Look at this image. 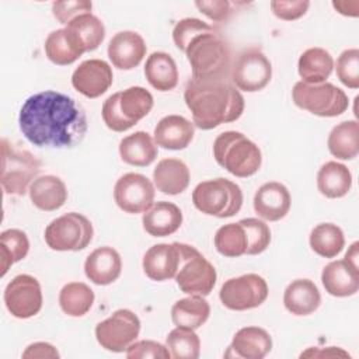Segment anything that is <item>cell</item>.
<instances>
[{"mask_svg": "<svg viewBox=\"0 0 359 359\" xmlns=\"http://www.w3.org/2000/svg\"><path fill=\"white\" fill-rule=\"evenodd\" d=\"M195 135V126L181 115H167L154 128V143L168 150H182L189 146Z\"/></svg>", "mask_w": 359, "mask_h": 359, "instance_id": "obj_23", "label": "cell"}, {"mask_svg": "<svg viewBox=\"0 0 359 359\" xmlns=\"http://www.w3.org/2000/svg\"><path fill=\"white\" fill-rule=\"evenodd\" d=\"M238 223L244 227L247 240H248V247L245 254L257 255L264 252L271 243V230L268 224L255 217L241 219Z\"/></svg>", "mask_w": 359, "mask_h": 359, "instance_id": "obj_41", "label": "cell"}, {"mask_svg": "<svg viewBox=\"0 0 359 359\" xmlns=\"http://www.w3.org/2000/svg\"><path fill=\"white\" fill-rule=\"evenodd\" d=\"M349 358V353L337 346H328L325 349L321 348H309L304 351L300 358Z\"/></svg>", "mask_w": 359, "mask_h": 359, "instance_id": "obj_49", "label": "cell"}, {"mask_svg": "<svg viewBox=\"0 0 359 359\" xmlns=\"http://www.w3.org/2000/svg\"><path fill=\"white\" fill-rule=\"evenodd\" d=\"M272 349L271 335L261 327H244L238 330L224 353L226 358L262 359Z\"/></svg>", "mask_w": 359, "mask_h": 359, "instance_id": "obj_20", "label": "cell"}, {"mask_svg": "<svg viewBox=\"0 0 359 359\" xmlns=\"http://www.w3.org/2000/svg\"><path fill=\"white\" fill-rule=\"evenodd\" d=\"M271 77L272 65L257 46L244 49L231 65L230 80L237 90L245 93H255L265 88Z\"/></svg>", "mask_w": 359, "mask_h": 359, "instance_id": "obj_10", "label": "cell"}, {"mask_svg": "<svg viewBox=\"0 0 359 359\" xmlns=\"http://www.w3.org/2000/svg\"><path fill=\"white\" fill-rule=\"evenodd\" d=\"M328 150L339 160H352L359 153V123L344 121L335 125L328 135Z\"/></svg>", "mask_w": 359, "mask_h": 359, "instance_id": "obj_33", "label": "cell"}, {"mask_svg": "<svg viewBox=\"0 0 359 359\" xmlns=\"http://www.w3.org/2000/svg\"><path fill=\"white\" fill-rule=\"evenodd\" d=\"M195 247L184 243H161L150 247L143 255V271L147 278L164 282L175 278L182 261Z\"/></svg>", "mask_w": 359, "mask_h": 359, "instance_id": "obj_13", "label": "cell"}, {"mask_svg": "<svg viewBox=\"0 0 359 359\" xmlns=\"http://www.w3.org/2000/svg\"><path fill=\"white\" fill-rule=\"evenodd\" d=\"M41 161L28 150L18 149L1 139V187L6 194L22 196L39 174Z\"/></svg>", "mask_w": 359, "mask_h": 359, "instance_id": "obj_7", "label": "cell"}, {"mask_svg": "<svg viewBox=\"0 0 359 359\" xmlns=\"http://www.w3.org/2000/svg\"><path fill=\"white\" fill-rule=\"evenodd\" d=\"M45 53L48 59L59 66L74 63L83 53L69 38L65 28L52 31L45 41Z\"/></svg>", "mask_w": 359, "mask_h": 359, "instance_id": "obj_39", "label": "cell"}, {"mask_svg": "<svg viewBox=\"0 0 359 359\" xmlns=\"http://www.w3.org/2000/svg\"><path fill=\"white\" fill-rule=\"evenodd\" d=\"M337 77L348 88L359 87V49H345L337 59Z\"/></svg>", "mask_w": 359, "mask_h": 359, "instance_id": "obj_42", "label": "cell"}, {"mask_svg": "<svg viewBox=\"0 0 359 359\" xmlns=\"http://www.w3.org/2000/svg\"><path fill=\"white\" fill-rule=\"evenodd\" d=\"M28 192L34 206L45 212L56 210L67 201V188L56 175H42L35 178L29 185Z\"/></svg>", "mask_w": 359, "mask_h": 359, "instance_id": "obj_28", "label": "cell"}, {"mask_svg": "<svg viewBox=\"0 0 359 359\" xmlns=\"http://www.w3.org/2000/svg\"><path fill=\"white\" fill-rule=\"evenodd\" d=\"M154 185L143 174H123L114 187V199L118 208L126 213H144L153 206Z\"/></svg>", "mask_w": 359, "mask_h": 359, "instance_id": "obj_14", "label": "cell"}, {"mask_svg": "<svg viewBox=\"0 0 359 359\" xmlns=\"http://www.w3.org/2000/svg\"><path fill=\"white\" fill-rule=\"evenodd\" d=\"M309 243L311 250L320 257L334 258L342 251L345 237L339 226L334 223H321L311 230Z\"/></svg>", "mask_w": 359, "mask_h": 359, "instance_id": "obj_36", "label": "cell"}, {"mask_svg": "<svg viewBox=\"0 0 359 359\" xmlns=\"http://www.w3.org/2000/svg\"><path fill=\"white\" fill-rule=\"evenodd\" d=\"M255 213L268 222H278L283 219L290 209V194L287 188L276 181L265 182L254 195Z\"/></svg>", "mask_w": 359, "mask_h": 359, "instance_id": "obj_19", "label": "cell"}, {"mask_svg": "<svg viewBox=\"0 0 359 359\" xmlns=\"http://www.w3.org/2000/svg\"><path fill=\"white\" fill-rule=\"evenodd\" d=\"M184 100L192 114L194 125L203 130L237 121L245 107L240 90L229 80L189 79L185 86Z\"/></svg>", "mask_w": 359, "mask_h": 359, "instance_id": "obj_2", "label": "cell"}, {"mask_svg": "<svg viewBox=\"0 0 359 359\" xmlns=\"http://www.w3.org/2000/svg\"><path fill=\"white\" fill-rule=\"evenodd\" d=\"M22 358H59V352L48 342H34L27 346Z\"/></svg>", "mask_w": 359, "mask_h": 359, "instance_id": "obj_48", "label": "cell"}, {"mask_svg": "<svg viewBox=\"0 0 359 359\" xmlns=\"http://www.w3.org/2000/svg\"><path fill=\"white\" fill-rule=\"evenodd\" d=\"M334 59L331 53L323 48H309L297 62V70L303 83L320 84L331 76Z\"/></svg>", "mask_w": 359, "mask_h": 359, "instance_id": "obj_31", "label": "cell"}, {"mask_svg": "<svg viewBox=\"0 0 359 359\" xmlns=\"http://www.w3.org/2000/svg\"><path fill=\"white\" fill-rule=\"evenodd\" d=\"M215 247L219 254L229 258L244 255L248 247L244 227L238 222L222 226L215 234Z\"/></svg>", "mask_w": 359, "mask_h": 359, "instance_id": "obj_38", "label": "cell"}, {"mask_svg": "<svg viewBox=\"0 0 359 359\" xmlns=\"http://www.w3.org/2000/svg\"><path fill=\"white\" fill-rule=\"evenodd\" d=\"M91 222L81 213L70 212L52 220L45 229V241L55 251H80L93 240Z\"/></svg>", "mask_w": 359, "mask_h": 359, "instance_id": "obj_9", "label": "cell"}, {"mask_svg": "<svg viewBox=\"0 0 359 359\" xmlns=\"http://www.w3.org/2000/svg\"><path fill=\"white\" fill-rule=\"evenodd\" d=\"M352 187V174L345 164L327 161L317 172V188L321 195L337 199L345 196Z\"/></svg>", "mask_w": 359, "mask_h": 359, "instance_id": "obj_32", "label": "cell"}, {"mask_svg": "<svg viewBox=\"0 0 359 359\" xmlns=\"http://www.w3.org/2000/svg\"><path fill=\"white\" fill-rule=\"evenodd\" d=\"M213 157L220 167L238 178L254 175L262 164L261 149L236 130L223 132L215 139Z\"/></svg>", "mask_w": 359, "mask_h": 359, "instance_id": "obj_4", "label": "cell"}, {"mask_svg": "<svg viewBox=\"0 0 359 359\" xmlns=\"http://www.w3.org/2000/svg\"><path fill=\"white\" fill-rule=\"evenodd\" d=\"M192 202L205 215L220 219L231 217L241 209L243 191L236 182L227 178L208 180L195 187Z\"/></svg>", "mask_w": 359, "mask_h": 359, "instance_id": "obj_6", "label": "cell"}, {"mask_svg": "<svg viewBox=\"0 0 359 359\" xmlns=\"http://www.w3.org/2000/svg\"><path fill=\"white\" fill-rule=\"evenodd\" d=\"M321 303V294L316 283L310 279L292 280L283 293V304L294 316H309Z\"/></svg>", "mask_w": 359, "mask_h": 359, "instance_id": "obj_26", "label": "cell"}, {"mask_svg": "<svg viewBox=\"0 0 359 359\" xmlns=\"http://www.w3.org/2000/svg\"><path fill=\"white\" fill-rule=\"evenodd\" d=\"M195 80H229L231 50L227 41L215 29L196 35L185 49Z\"/></svg>", "mask_w": 359, "mask_h": 359, "instance_id": "obj_3", "label": "cell"}, {"mask_svg": "<svg viewBox=\"0 0 359 359\" xmlns=\"http://www.w3.org/2000/svg\"><path fill=\"white\" fill-rule=\"evenodd\" d=\"M153 108L149 90L133 86L109 95L102 104L104 123L114 132H125L143 119Z\"/></svg>", "mask_w": 359, "mask_h": 359, "instance_id": "obj_5", "label": "cell"}, {"mask_svg": "<svg viewBox=\"0 0 359 359\" xmlns=\"http://www.w3.org/2000/svg\"><path fill=\"white\" fill-rule=\"evenodd\" d=\"M142 223L150 236L167 237L181 227L182 212L175 203L160 201L143 213Z\"/></svg>", "mask_w": 359, "mask_h": 359, "instance_id": "obj_24", "label": "cell"}, {"mask_svg": "<svg viewBox=\"0 0 359 359\" xmlns=\"http://www.w3.org/2000/svg\"><path fill=\"white\" fill-rule=\"evenodd\" d=\"M146 43L140 34L135 31H121L108 43V57L121 70H132L146 56Z\"/></svg>", "mask_w": 359, "mask_h": 359, "instance_id": "obj_18", "label": "cell"}, {"mask_svg": "<svg viewBox=\"0 0 359 359\" xmlns=\"http://www.w3.org/2000/svg\"><path fill=\"white\" fill-rule=\"evenodd\" d=\"M210 314V306L203 296L189 294V297L180 299L171 309V320L177 327H187L196 330L202 327Z\"/></svg>", "mask_w": 359, "mask_h": 359, "instance_id": "obj_34", "label": "cell"}, {"mask_svg": "<svg viewBox=\"0 0 359 359\" xmlns=\"http://www.w3.org/2000/svg\"><path fill=\"white\" fill-rule=\"evenodd\" d=\"M29 251V241L27 234L18 229H8L0 234V257H1V276L8 268L24 259Z\"/></svg>", "mask_w": 359, "mask_h": 359, "instance_id": "obj_37", "label": "cell"}, {"mask_svg": "<svg viewBox=\"0 0 359 359\" xmlns=\"http://www.w3.org/2000/svg\"><path fill=\"white\" fill-rule=\"evenodd\" d=\"M140 320L128 310L119 309L114 311L107 320L101 321L95 327V338L98 344L109 352L126 351L139 337Z\"/></svg>", "mask_w": 359, "mask_h": 359, "instance_id": "obj_11", "label": "cell"}, {"mask_svg": "<svg viewBox=\"0 0 359 359\" xmlns=\"http://www.w3.org/2000/svg\"><path fill=\"white\" fill-rule=\"evenodd\" d=\"M165 346L171 358L175 359H196L201 353V339L195 330L187 327H175L168 332Z\"/></svg>", "mask_w": 359, "mask_h": 359, "instance_id": "obj_40", "label": "cell"}, {"mask_svg": "<svg viewBox=\"0 0 359 359\" xmlns=\"http://www.w3.org/2000/svg\"><path fill=\"white\" fill-rule=\"evenodd\" d=\"M195 6L198 10L205 14L212 21H226L231 15V3L226 0H213V1H196Z\"/></svg>", "mask_w": 359, "mask_h": 359, "instance_id": "obj_47", "label": "cell"}, {"mask_svg": "<svg viewBox=\"0 0 359 359\" xmlns=\"http://www.w3.org/2000/svg\"><path fill=\"white\" fill-rule=\"evenodd\" d=\"M20 130L38 147H74L88 129L80 104L59 91L46 90L25 100L18 115Z\"/></svg>", "mask_w": 359, "mask_h": 359, "instance_id": "obj_1", "label": "cell"}, {"mask_svg": "<svg viewBox=\"0 0 359 359\" xmlns=\"http://www.w3.org/2000/svg\"><path fill=\"white\" fill-rule=\"evenodd\" d=\"M332 6L342 15L358 17V14H359V11H358L359 3L356 0H353V1H332Z\"/></svg>", "mask_w": 359, "mask_h": 359, "instance_id": "obj_50", "label": "cell"}, {"mask_svg": "<svg viewBox=\"0 0 359 359\" xmlns=\"http://www.w3.org/2000/svg\"><path fill=\"white\" fill-rule=\"evenodd\" d=\"M93 289L83 282H70L65 285L59 293V304L65 314L70 317H81L90 311L94 303Z\"/></svg>", "mask_w": 359, "mask_h": 359, "instance_id": "obj_35", "label": "cell"}, {"mask_svg": "<svg viewBox=\"0 0 359 359\" xmlns=\"http://www.w3.org/2000/svg\"><path fill=\"white\" fill-rule=\"evenodd\" d=\"M344 259H346L349 264H352L353 266L358 268V243H353V244L351 245V248H349L348 252L345 254V258H344Z\"/></svg>", "mask_w": 359, "mask_h": 359, "instance_id": "obj_51", "label": "cell"}, {"mask_svg": "<svg viewBox=\"0 0 359 359\" xmlns=\"http://www.w3.org/2000/svg\"><path fill=\"white\" fill-rule=\"evenodd\" d=\"M126 356L129 359H144V358H153V359H168L171 358L170 351L167 346L161 345L160 342L143 339V341H135L128 349Z\"/></svg>", "mask_w": 359, "mask_h": 359, "instance_id": "obj_45", "label": "cell"}, {"mask_svg": "<svg viewBox=\"0 0 359 359\" xmlns=\"http://www.w3.org/2000/svg\"><path fill=\"white\" fill-rule=\"evenodd\" d=\"M65 29L81 53L95 50L105 38V27L102 21L91 13L76 17L65 27Z\"/></svg>", "mask_w": 359, "mask_h": 359, "instance_id": "obj_25", "label": "cell"}, {"mask_svg": "<svg viewBox=\"0 0 359 359\" xmlns=\"http://www.w3.org/2000/svg\"><path fill=\"white\" fill-rule=\"evenodd\" d=\"M4 304L11 316L29 318L42 309V290L36 278L21 273L13 278L4 289Z\"/></svg>", "mask_w": 359, "mask_h": 359, "instance_id": "obj_15", "label": "cell"}, {"mask_svg": "<svg viewBox=\"0 0 359 359\" xmlns=\"http://www.w3.org/2000/svg\"><path fill=\"white\" fill-rule=\"evenodd\" d=\"M268 285L257 273H245L227 279L219 292L224 307L236 311H244L261 306L268 297Z\"/></svg>", "mask_w": 359, "mask_h": 359, "instance_id": "obj_12", "label": "cell"}, {"mask_svg": "<svg viewBox=\"0 0 359 359\" xmlns=\"http://www.w3.org/2000/svg\"><path fill=\"white\" fill-rule=\"evenodd\" d=\"M114 81L111 66L102 59L81 62L72 74L73 87L87 98L102 95Z\"/></svg>", "mask_w": 359, "mask_h": 359, "instance_id": "obj_17", "label": "cell"}, {"mask_svg": "<svg viewBox=\"0 0 359 359\" xmlns=\"http://www.w3.org/2000/svg\"><path fill=\"white\" fill-rule=\"evenodd\" d=\"M216 278L215 266L194 248L182 261L175 275V282L181 292L187 294L208 296L216 285Z\"/></svg>", "mask_w": 359, "mask_h": 359, "instance_id": "obj_16", "label": "cell"}, {"mask_svg": "<svg viewBox=\"0 0 359 359\" xmlns=\"http://www.w3.org/2000/svg\"><path fill=\"white\" fill-rule=\"evenodd\" d=\"M144 76L149 84L158 91H170L178 84V69L171 55L153 52L144 65Z\"/></svg>", "mask_w": 359, "mask_h": 359, "instance_id": "obj_30", "label": "cell"}, {"mask_svg": "<svg viewBox=\"0 0 359 359\" xmlns=\"http://www.w3.org/2000/svg\"><path fill=\"white\" fill-rule=\"evenodd\" d=\"M122 272L119 252L108 245L95 248L84 262L86 276L95 285L105 286L115 282Z\"/></svg>", "mask_w": 359, "mask_h": 359, "instance_id": "obj_22", "label": "cell"}, {"mask_svg": "<svg viewBox=\"0 0 359 359\" xmlns=\"http://www.w3.org/2000/svg\"><path fill=\"white\" fill-rule=\"evenodd\" d=\"M213 28L206 24L205 21L199 20V18H192V17H188V18H182L180 20L174 28H172V41L175 43V46L185 52L188 43L199 34L202 32H208V31H212Z\"/></svg>", "mask_w": 359, "mask_h": 359, "instance_id": "obj_43", "label": "cell"}, {"mask_svg": "<svg viewBox=\"0 0 359 359\" xmlns=\"http://www.w3.org/2000/svg\"><path fill=\"white\" fill-rule=\"evenodd\" d=\"M292 98L296 107L323 118L338 116L349 107L345 91L327 81L320 84L297 81L292 90Z\"/></svg>", "mask_w": 359, "mask_h": 359, "instance_id": "obj_8", "label": "cell"}, {"mask_svg": "<svg viewBox=\"0 0 359 359\" xmlns=\"http://www.w3.org/2000/svg\"><path fill=\"white\" fill-rule=\"evenodd\" d=\"M321 282L331 296H353L359 290V269L346 259L331 261L321 272Z\"/></svg>", "mask_w": 359, "mask_h": 359, "instance_id": "obj_21", "label": "cell"}, {"mask_svg": "<svg viewBox=\"0 0 359 359\" xmlns=\"http://www.w3.org/2000/svg\"><path fill=\"white\" fill-rule=\"evenodd\" d=\"M91 8L93 4L87 0H62L52 4V14L60 24L67 25L76 17L91 13Z\"/></svg>", "mask_w": 359, "mask_h": 359, "instance_id": "obj_44", "label": "cell"}, {"mask_svg": "<svg viewBox=\"0 0 359 359\" xmlns=\"http://www.w3.org/2000/svg\"><path fill=\"white\" fill-rule=\"evenodd\" d=\"M271 10L272 13L285 21H293L300 17H303L309 7L310 1L307 0H297V1H280V0H273L271 1Z\"/></svg>", "mask_w": 359, "mask_h": 359, "instance_id": "obj_46", "label": "cell"}, {"mask_svg": "<svg viewBox=\"0 0 359 359\" xmlns=\"http://www.w3.org/2000/svg\"><path fill=\"white\" fill-rule=\"evenodd\" d=\"M157 144L154 139L143 130H137L119 143V156L123 163L135 167L150 165L157 157Z\"/></svg>", "mask_w": 359, "mask_h": 359, "instance_id": "obj_29", "label": "cell"}, {"mask_svg": "<svg viewBox=\"0 0 359 359\" xmlns=\"http://www.w3.org/2000/svg\"><path fill=\"white\" fill-rule=\"evenodd\" d=\"M156 188L165 195H178L184 192L191 180L189 168L180 158H163L153 171Z\"/></svg>", "mask_w": 359, "mask_h": 359, "instance_id": "obj_27", "label": "cell"}]
</instances>
